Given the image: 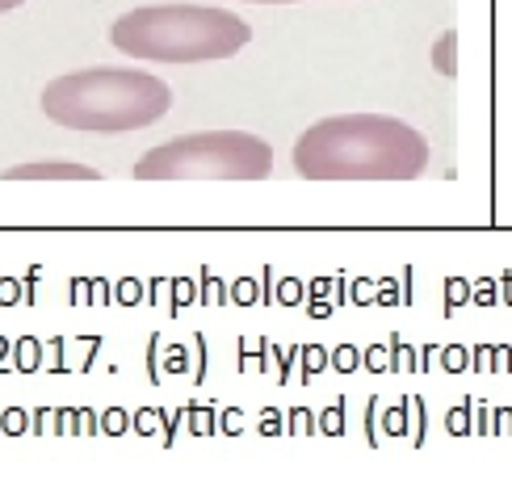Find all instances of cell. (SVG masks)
<instances>
[{
	"mask_svg": "<svg viewBox=\"0 0 512 495\" xmlns=\"http://www.w3.org/2000/svg\"><path fill=\"white\" fill-rule=\"evenodd\" d=\"M173 110V89L139 68H84L42 89V114L55 126L89 135H122L156 126Z\"/></svg>",
	"mask_w": 512,
	"mask_h": 495,
	"instance_id": "obj_2",
	"label": "cell"
},
{
	"mask_svg": "<svg viewBox=\"0 0 512 495\" xmlns=\"http://www.w3.org/2000/svg\"><path fill=\"white\" fill-rule=\"evenodd\" d=\"M17 5H26V0H0V17H5L9 9H17Z\"/></svg>",
	"mask_w": 512,
	"mask_h": 495,
	"instance_id": "obj_7",
	"label": "cell"
},
{
	"mask_svg": "<svg viewBox=\"0 0 512 495\" xmlns=\"http://www.w3.org/2000/svg\"><path fill=\"white\" fill-rule=\"evenodd\" d=\"M454 42H458V30H445L437 38V47H433V63H437V72L445 80H454L458 76V63H454Z\"/></svg>",
	"mask_w": 512,
	"mask_h": 495,
	"instance_id": "obj_6",
	"label": "cell"
},
{
	"mask_svg": "<svg viewBox=\"0 0 512 495\" xmlns=\"http://www.w3.org/2000/svg\"><path fill=\"white\" fill-rule=\"evenodd\" d=\"M110 42L147 63H206L231 59L252 42V26L231 9L210 5H143L110 26Z\"/></svg>",
	"mask_w": 512,
	"mask_h": 495,
	"instance_id": "obj_3",
	"label": "cell"
},
{
	"mask_svg": "<svg viewBox=\"0 0 512 495\" xmlns=\"http://www.w3.org/2000/svg\"><path fill=\"white\" fill-rule=\"evenodd\" d=\"M273 147L248 131H202L168 139L135 160L139 181H265Z\"/></svg>",
	"mask_w": 512,
	"mask_h": 495,
	"instance_id": "obj_4",
	"label": "cell"
},
{
	"mask_svg": "<svg viewBox=\"0 0 512 495\" xmlns=\"http://www.w3.org/2000/svg\"><path fill=\"white\" fill-rule=\"evenodd\" d=\"M424 168L429 139L387 114L324 118L294 143V172L307 181H416Z\"/></svg>",
	"mask_w": 512,
	"mask_h": 495,
	"instance_id": "obj_1",
	"label": "cell"
},
{
	"mask_svg": "<svg viewBox=\"0 0 512 495\" xmlns=\"http://www.w3.org/2000/svg\"><path fill=\"white\" fill-rule=\"evenodd\" d=\"M5 181H97L101 172L89 164H63V160H42V164H13L0 172Z\"/></svg>",
	"mask_w": 512,
	"mask_h": 495,
	"instance_id": "obj_5",
	"label": "cell"
},
{
	"mask_svg": "<svg viewBox=\"0 0 512 495\" xmlns=\"http://www.w3.org/2000/svg\"><path fill=\"white\" fill-rule=\"evenodd\" d=\"M252 5H294V0H252Z\"/></svg>",
	"mask_w": 512,
	"mask_h": 495,
	"instance_id": "obj_8",
	"label": "cell"
}]
</instances>
